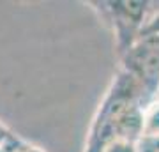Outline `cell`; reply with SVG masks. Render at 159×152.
<instances>
[{"mask_svg":"<svg viewBox=\"0 0 159 152\" xmlns=\"http://www.w3.org/2000/svg\"><path fill=\"white\" fill-rule=\"evenodd\" d=\"M143 136L157 138L159 136V97L148 103L143 115Z\"/></svg>","mask_w":159,"mask_h":152,"instance_id":"5b68a950","label":"cell"},{"mask_svg":"<svg viewBox=\"0 0 159 152\" xmlns=\"http://www.w3.org/2000/svg\"><path fill=\"white\" fill-rule=\"evenodd\" d=\"M148 103L152 99L136 80L119 69L94 115L83 152H104L119 141H140Z\"/></svg>","mask_w":159,"mask_h":152,"instance_id":"6da1fadb","label":"cell"},{"mask_svg":"<svg viewBox=\"0 0 159 152\" xmlns=\"http://www.w3.org/2000/svg\"><path fill=\"white\" fill-rule=\"evenodd\" d=\"M89 6L99 14L102 21L113 32L115 48L122 57L147 30L152 21L159 2H134V0H96Z\"/></svg>","mask_w":159,"mask_h":152,"instance_id":"7a4b0ae2","label":"cell"},{"mask_svg":"<svg viewBox=\"0 0 159 152\" xmlns=\"http://www.w3.org/2000/svg\"><path fill=\"white\" fill-rule=\"evenodd\" d=\"M157 97H159V92H157Z\"/></svg>","mask_w":159,"mask_h":152,"instance_id":"8992f818","label":"cell"},{"mask_svg":"<svg viewBox=\"0 0 159 152\" xmlns=\"http://www.w3.org/2000/svg\"><path fill=\"white\" fill-rule=\"evenodd\" d=\"M120 69L136 80L154 101L159 92V32L143 34L120 57Z\"/></svg>","mask_w":159,"mask_h":152,"instance_id":"3957f363","label":"cell"},{"mask_svg":"<svg viewBox=\"0 0 159 152\" xmlns=\"http://www.w3.org/2000/svg\"><path fill=\"white\" fill-rule=\"evenodd\" d=\"M0 152H44V150H41L39 147L20 138L0 122Z\"/></svg>","mask_w":159,"mask_h":152,"instance_id":"277c9868","label":"cell"}]
</instances>
